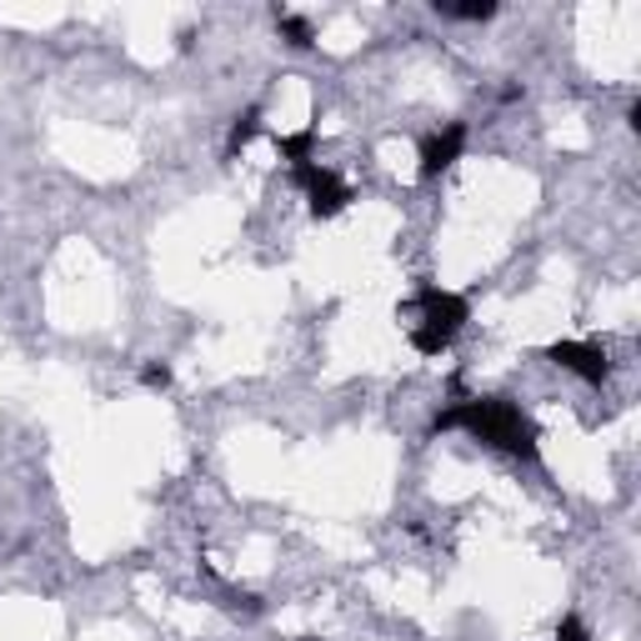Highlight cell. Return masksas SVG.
<instances>
[{"label":"cell","mask_w":641,"mask_h":641,"mask_svg":"<svg viewBox=\"0 0 641 641\" xmlns=\"http://www.w3.org/2000/svg\"><path fill=\"white\" fill-rule=\"evenodd\" d=\"M276 26H280V36H286L296 50H306L310 40H316V30H310L306 16H276Z\"/></svg>","instance_id":"ba28073f"},{"label":"cell","mask_w":641,"mask_h":641,"mask_svg":"<svg viewBox=\"0 0 641 641\" xmlns=\"http://www.w3.org/2000/svg\"><path fill=\"white\" fill-rule=\"evenodd\" d=\"M556 641H591L586 621H581V617H561V627H556Z\"/></svg>","instance_id":"30bf717a"},{"label":"cell","mask_w":641,"mask_h":641,"mask_svg":"<svg viewBox=\"0 0 641 641\" xmlns=\"http://www.w3.org/2000/svg\"><path fill=\"white\" fill-rule=\"evenodd\" d=\"M431 431H436V436H441V431H471L476 441H486V446L506 451V456H516V461H536L541 456L536 421H531L521 406L501 401V396H466V401H456V406L436 411Z\"/></svg>","instance_id":"6da1fadb"},{"label":"cell","mask_w":641,"mask_h":641,"mask_svg":"<svg viewBox=\"0 0 641 641\" xmlns=\"http://www.w3.org/2000/svg\"><path fill=\"white\" fill-rule=\"evenodd\" d=\"M411 310H416V326H411V346L421 351V356H441V351L451 346V336H456L461 326H466V300L456 296V290H441V286H426L416 300H411Z\"/></svg>","instance_id":"7a4b0ae2"},{"label":"cell","mask_w":641,"mask_h":641,"mask_svg":"<svg viewBox=\"0 0 641 641\" xmlns=\"http://www.w3.org/2000/svg\"><path fill=\"white\" fill-rule=\"evenodd\" d=\"M296 186L306 190V200H310V216H316V220H331V216H341V210L351 206V186L336 176V170L316 166V160H306V166H296Z\"/></svg>","instance_id":"3957f363"},{"label":"cell","mask_w":641,"mask_h":641,"mask_svg":"<svg viewBox=\"0 0 641 641\" xmlns=\"http://www.w3.org/2000/svg\"><path fill=\"white\" fill-rule=\"evenodd\" d=\"M546 361H556L561 371H571V376L591 381V386H601L607 381V351L596 346V341H551L546 346Z\"/></svg>","instance_id":"277c9868"},{"label":"cell","mask_w":641,"mask_h":641,"mask_svg":"<svg viewBox=\"0 0 641 641\" xmlns=\"http://www.w3.org/2000/svg\"><path fill=\"white\" fill-rule=\"evenodd\" d=\"M436 16H446V20H491L496 6H491V0H471V6H446V0H436Z\"/></svg>","instance_id":"52a82bcc"},{"label":"cell","mask_w":641,"mask_h":641,"mask_svg":"<svg viewBox=\"0 0 641 641\" xmlns=\"http://www.w3.org/2000/svg\"><path fill=\"white\" fill-rule=\"evenodd\" d=\"M260 130V110L250 106L246 116H236V126H230V156H236V150H246L250 146V136H256Z\"/></svg>","instance_id":"9c48e42d"},{"label":"cell","mask_w":641,"mask_h":641,"mask_svg":"<svg viewBox=\"0 0 641 641\" xmlns=\"http://www.w3.org/2000/svg\"><path fill=\"white\" fill-rule=\"evenodd\" d=\"M461 150H466V126H461V120L431 130V136L421 140V180H436L441 170H451L461 160Z\"/></svg>","instance_id":"5b68a950"},{"label":"cell","mask_w":641,"mask_h":641,"mask_svg":"<svg viewBox=\"0 0 641 641\" xmlns=\"http://www.w3.org/2000/svg\"><path fill=\"white\" fill-rule=\"evenodd\" d=\"M140 381H146L150 391H166V386H170V366H160V361H150V366H140Z\"/></svg>","instance_id":"8fae6325"},{"label":"cell","mask_w":641,"mask_h":641,"mask_svg":"<svg viewBox=\"0 0 641 641\" xmlns=\"http://www.w3.org/2000/svg\"><path fill=\"white\" fill-rule=\"evenodd\" d=\"M310 146H316V130H296V136H280V156L290 160V170L306 166V160H310Z\"/></svg>","instance_id":"8992f818"}]
</instances>
